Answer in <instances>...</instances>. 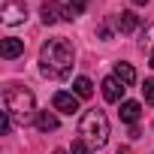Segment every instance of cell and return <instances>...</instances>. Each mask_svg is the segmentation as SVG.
Returning <instances> with one entry per match:
<instances>
[{"instance_id": "6da1fadb", "label": "cell", "mask_w": 154, "mask_h": 154, "mask_svg": "<svg viewBox=\"0 0 154 154\" xmlns=\"http://www.w3.org/2000/svg\"><path fill=\"white\" fill-rule=\"evenodd\" d=\"M72 63H75V51L63 36H54L39 48V72L45 79H66L72 72Z\"/></svg>"}, {"instance_id": "7a4b0ae2", "label": "cell", "mask_w": 154, "mask_h": 154, "mask_svg": "<svg viewBox=\"0 0 154 154\" xmlns=\"http://www.w3.org/2000/svg\"><path fill=\"white\" fill-rule=\"evenodd\" d=\"M3 112H6L12 121L27 124V121L36 118V100H33V94H30L27 88H21V85H6V88H3Z\"/></svg>"}, {"instance_id": "3957f363", "label": "cell", "mask_w": 154, "mask_h": 154, "mask_svg": "<svg viewBox=\"0 0 154 154\" xmlns=\"http://www.w3.org/2000/svg\"><path fill=\"white\" fill-rule=\"evenodd\" d=\"M79 136H82L88 145L103 148V145H106V139H109V118H106L100 109L85 112V115H82V121H79Z\"/></svg>"}, {"instance_id": "277c9868", "label": "cell", "mask_w": 154, "mask_h": 154, "mask_svg": "<svg viewBox=\"0 0 154 154\" xmlns=\"http://www.w3.org/2000/svg\"><path fill=\"white\" fill-rule=\"evenodd\" d=\"M0 15H3V24H21L27 18V6L21 3V0H6L3 9H0Z\"/></svg>"}, {"instance_id": "5b68a950", "label": "cell", "mask_w": 154, "mask_h": 154, "mask_svg": "<svg viewBox=\"0 0 154 154\" xmlns=\"http://www.w3.org/2000/svg\"><path fill=\"white\" fill-rule=\"evenodd\" d=\"M42 24L45 27H51V24H57V21H66V9L57 3V0H42Z\"/></svg>"}, {"instance_id": "8992f818", "label": "cell", "mask_w": 154, "mask_h": 154, "mask_svg": "<svg viewBox=\"0 0 154 154\" xmlns=\"http://www.w3.org/2000/svg\"><path fill=\"white\" fill-rule=\"evenodd\" d=\"M51 103H54V109L63 112V115H75V112H79V97L69 94V91H57V94L51 97Z\"/></svg>"}, {"instance_id": "52a82bcc", "label": "cell", "mask_w": 154, "mask_h": 154, "mask_svg": "<svg viewBox=\"0 0 154 154\" xmlns=\"http://www.w3.org/2000/svg\"><path fill=\"white\" fill-rule=\"evenodd\" d=\"M124 91H127V85H124V82H118L115 75H109V79H103V97H106L109 103H121Z\"/></svg>"}, {"instance_id": "ba28073f", "label": "cell", "mask_w": 154, "mask_h": 154, "mask_svg": "<svg viewBox=\"0 0 154 154\" xmlns=\"http://www.w3.org/2000/svg\"><path fill=\"white\" fill-rule=\"evenodd\" d=\"M33 124H36V130H39V133H54V130L60 127V121H57V115H54V112H36Z\"/></svg>"}, {"instance_id": "9c48e42d", "label": "cell", "mask_w": 154, "mask_h": 154, "mask_svg": "<svg viewBox=\"0 0 154 154\" xmlns=\"http://www.w3.org/2000/svg\"><path fill=\"white\" fill-rule=\"evenodd\" d=\"M0 54H3L6 60H12V57L24 54V42H21L18 36H6V39H3V45H0Z\"/></svg>"}, {"instance_id": "30bf717a", "label": "cell", "mask_w": 154, "mask_h": 154, "mask_svg": "<svg viewBox=\"0 0 154 154\" xmlns=\"http://www.w3.org/2000/svg\"><path fill=\"white\" fill-rule=\"evenodd\" d=\"M115 27H118V30H121V33H133V30H136V27H139V15H136V12H130V9H127V12H121V15H118V18H115Z\"/></svg>"}, {"instance_id": "8fae6325", "label": "cell", "mask_w": 154, "mask_h": 154, "mask_svg": "<svg viewBox=\"0 0 154 154\" xmlns=\"http://www.w3.org/2000/svg\"><path fill=\"white\" fill-rule=\"evenodd\" d=\"M139 115H142V106H139V103H133V100H124V103H121V121H124V124L133 127V124L139 121Z\"/></svg>"}, {"instance_id": "7c38bea8", "label": "cell", "mask_w": 154, "mask_h": 154, "mask_svg": "<svg viewBox=\"0 0 154 154\" xmlns=\"http://www.w3.org/2000/svg\"><path fill=\"white\" fill-rule=\"evenodd\" d=\"M72 94L79 97V100H88V97L94 94V82L88 79V75H79V79L72 82Z\"/></svg>"}, {"instance_id": "4fadbf2b", "label": "cell", "mask_w": 154, "mask_h": 154, "mask_svg": "<svg viewBox=\"0 0 154 154\" xmlns=\"http://www.w3.org/2000/svg\"><path fill=\"white\" fill-rule=\"evenodd\" d=\"M115 79L124 82V85H133V82H136V69H133L130 63L121 60V63H115Z\"/></svg>"}, {"instance_id": "5bb4252c", "label": "cell", "mask_w": 154, "mask_h": 154, "mask_svg": "<svg viewBox=\"0 0 154 154\" xmlns=\"http://www.w3.org/2000/svg\"><path fill=\"white\" fill-rule=\"evenodd\" d=\"M69 154H91V145L79 136V139H72V148H69Z\"/></svg>"}, {"instance_id": "9a60e30c", "label": "cell", "mask_w": 154, "mask_h": 154, "mask_svg": "<svg viewBox=\"0 0 154 154\" xmlns=\"http://www.w3.org/2000/svg\"><path fill=\"white\" fill-rule=\"evenodd\" d=\"M142 97H145L148 106H154V79H145V85H142Z\"/></svg>"}, {"instance_id": "2e32d148", "label": "cell", "mask_w": 154, "mask_h": 154, "mask_svg": "<svg viewBox=\"0 0 154 154\" xmlns=\"http://www.w3.org/2000/svg\"><path fill=\"white\" fill-rule=\"evenodd\" d=\"M9 130H12V118H9L6 112H0V133L9 136Z\"/></svg>"}, {"instance_id": "e0dca14e", "label": "cell", "mask_w": 154, "mask_h": 154, "mask_svg": "<svg viewBox=\"0 0 154 154\" xmlns=\"http://www.w3.org/2000/svg\"><path fill=\"white\" fill-rule=\"evenodd\" d=\"M66 3H69V9H72L75 15H82V12L88 9V0H66Z\"/></svg>"}, {"instance_id": "ac0fdd59", "label": "cell", "mask_w": 154, "mask_h": 154, "mask_svg": "<svg viewBox=\"0 0 154 154\" xmlns=\"http://www.w3.org/2000/svg\"><path fill=\"white\" fill-rule=\"evenodd\" d=\"M151 42H154V24H148L142 30V45H151Z\"/></svg>"}, {"instance_id": "d6986e66", "label": "cell", "mask_w": 154, "mask_h": 154, "mask_svg": "<svg viewBox=\"0 0 154 154\" xmlns=\"http://www.w3.org/2000/svg\"><path fill=\"white\" fill-rule=\"evenodd\" d=\"M130 3H136V6H145V3H148V0H130Z\"/></svg>"}, {"instance_id": "ffe728a7", "label": "cell", "mask_w": 154, "mask_h": 154, "mask_svg": "<svg viewBox=\"0 0 154 154\" xmlns=\"http://www.w3.org/2000/svg\"><path fill=\"white\" fill-rule=\"evenodd\" d=\"M148 63H151V66H154V51H151V60H148Z\"/></svg>"}, {"instance_id": "44dd1931", "label": "cell", "mask_w": 154, "mask_h": 154, "mask_svg": "<svg viewBox=\"0 0 154 154\" xmlns=\"http://www.w3.org/2000/svg\"><path fill=\"white\" fill-rule=\"evenodd\" d=\"M54 154H69V151H54Z\"/></svg>"}]
</instances>
